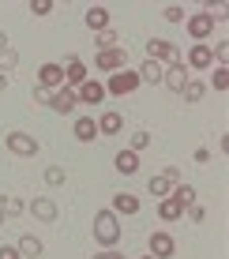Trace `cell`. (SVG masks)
<instances>
[{
  "label": "cell",
  "mask_w": 229,
  "mask_h": 259,
  "mask_svg": "<svg viewBox=\"0 0 229 259\" xmlns=\"http://www.w3.org/2000/svg\"><path fill=\"white\" fill-rule=\"evenodd\" d=\"M86 26H90V30H109V12H105V8H86Z\"/></svg>",
  "instance_id": "cell-22"
},
{
  "label": "cell",
  "mask_w": 229,
  "mask_h": 259,
  "mask_svg": "<svg viewBox=\"0 0 229 259\" xmlns=\"http://www.w3.org/2000/svg\"><path fill=\"white\" fill-rule=\"evenodd\" d=\"M79 83H86V64L72 53V57H68V64H64V87H72V91H75Z\"/></svg>",
  "instance_id": "cell-15"
},
{
  "label": "cell",
  "mask_w": 229,
  "mask_h": 259,
  "mask_svg": "<svg viewBox=\"0 0 229 259\" xmlns=\"http://www.w3.org/2000/svg\"><path fill=\"white\" fill-rule=\"evenodd\" d=\"M169 188H173V184L165 181L162 173H158V177H151V181H147V192H151V195H158V199H169Z\"/></svg>",
  "instance_id": "cell-25"
},
{
  "label": "cell",
  "mask_w": 229,
  "mask_h": 259,
  "mask_svg": "<svg viewBox=\"0 0 229 259\" xmlns=\"http://www.w3.org/2000/svg\"><path fill=\"white\" fill-rule=\"evenodd\" d=\"M147 147H151V132H135V136H131V147H128V150H135V154H139V150H147Z\"/></svg>",
  "instance_id": "cell-32"
},
{
  "label": "cell",
  "mask_w": 229,
  "mask_h": 259,
  "mask_svg": "<svg viewBox=\"0 0 229 259\" xmlns=\"http://www.w3.org/2000/svg\"><path fill=\"white\" fill-rule=\"evenodd\" d=\"M139 87V75L135 71H128V68H120V71H113V79L105 83V94H117V98H124V94H131Z\"/></svg>",
  "instance_id": "cell-6"
},
{
  "label": "cell",
  "mask_w": 229,
  "mask_h": 259,
  "mask_svg": "<svg viewBox=\"0 0 229 259\" xmlns=\"http://www.w3.org/2000/svg\"><path fill=\"white\" fill-rule=\"evenodd\" d=\"M72 132H75L79 143H94V139H98V120H94V117H79Z\"/></svg>",
  "instance_id": "cell-18"
},
{
  "label": "cell",
  "mask_w": 229,
  "mask_h": 259,
  "mask_svg": "<svg viewBox=\"0 0 229 259\" xmlns=\"http://www.w3.org/2000/svg\"><path fill=\"white\" fill-rule=\"evenodd\" d=\"M196 162H199V165H207V162H210V150H207V147H199V150H196Z\"/></svg>",
  "instance_id": "cell-39"
},
{
  "label": "cell",
  "mask_w": 229,
  "mask_h": 259,
  "mask_svg": "<svg viewBox=\"0 0 229 259\" xmlns=\"http://www.w3.org/2000/svg\"><path fill=\"white\" fill-rule=\"evenodd\" d=\"M4 49H8V34L0 30V53H4Z\"/></svg>",
  "instance_id": "cell-40"
},
{
  "label": "cell",
  "mask_w": 229,
  "mask_h": 259,
  "mask_svg": "<svg viewBox=\"0 0 229 259\" xmlns=\"http://www.w3.org/2000/svg\"><path fill=\"white\" fill-rule=\"evenodd\" d=\"M147 248H151L154 259H173V252H177V240L165 233V229H154V233L147 237Z\"/></svg>",
  "instance_id": "cell-7"
},
{
  "label": "cell",
  "mask_w": 229,
  "mask_h": 259,
  "mask_svg": "<svg viewBox=\"0 0 229 259\" xmlns=\"http://www.w3.org/2000/svg\"><path fill=\"white\" fill-rule=\"evenodd\" d=\"M180 94H184V102H199V98L207 94V83H203V79H188Z\"/></svg>",
  "instance_id": "cell-24"
},
{
  "label": "cell",
  "mask_w": 229,
  "mask_h": 259,
  "mask_svg": "<svg viewBox=\"0 0 229 259\" xmlns=\"http://www.w3.org/2000/svg\"><path fill=\"white\" fill-rule=\"evenodd\" d=\"M139 207H143V203H139L131 192H117V195H113V207H109V210L117 214V218H120V214H124V218H131V214H139Z\"/></svg>",
  "instance_id": "cell-14"
},
{
  "label": "cell",
  "mask_w": 229,
  "mask_h": 259,
  "mask_svg": "<svg viewBox=\"0 0 229 259\" xmlns=\"http://www.w3.org/2000/svg\"><path fill=\"white\" fill-rule=\"evenodd\" d=\"M180 214H184V210H180L173 199H162V203H158V218H162V222H177Z\"/></svg>",
  "instance_id": "cell-26"
},
{
  "label": "cell",
  "mask_w": 229,
  "mask_h": 259,
  "mask_svg": "<svg viewBox=\"0 0 229 259\" xmlns=\"http://www.w3.org/2000/svg\"><path fill=\"white\" fill-rule=\"evenodd\" d=\"M210 53H214V60H218V64L225 68V57H229V41L222 38V41H218V46H210Z\"/></svg>",
  "instance_id": "cell-34"
},
{
  "label": "cell",
  "mask_w": 229,
  "mask_h": 259,
  "mask_svg": "<svg viewBox=\"0 0 229 259\" xmlns=\"http://www.w3.org/2000/svg\"><path fill=\"white\" fill-rule=\"evenodd\" d=\"M147 60H154V64H162V68L180 64V49L173 46V41H165V38H151L147 41Z\"/></svg>",
  "instance_id": "cell-2"
},
{
  "label": "cell",
  "mask_w": 229,
  "mask_h": 259,
  "mask_svg": "<svg viewBox=\"0 0 229 259\" xmlns=\"http://www.w3.org/2000/svg\"><path fill=\"white\" fill-rule=\"evenodd\" d=\"M162 19H165V23H184V8L165 4V8H162Z\"/></svg>",
  "instance_id": "cell-29"
},
{
  "label": "cell",
  "mask_w": 229,
  "mask_h": 259,
  "mask_svg": "<svg viewBox=\"0 0 229 259\" xmlns=\"http://www.w3.org/2000/svg\"><path fill=\"white\" fill-rule=\"evenodd\" d=\"M38 87H45V91L64 87V64H41L38 68Z\"/></svg>",
  "instance_id": "cell-12"
},
{
  "label": "cell",
  "mask_w": 229,
  "mask_h": 259,
  "mask_svg": "<svg viewBox=\"0 0 229 259\" xmlns=\"http://www.w3.org/2000/svg\"><path fill=\"white\" fill-rule=\"evenodd\" d=\"M4 87H8V75H0V94H4Z\"/></svg>",
  "instance_id": "cell-41"
},
{
  "label": "cell",
  "mask_w": 229,
  "mask_h": 259,
  "mask_svg": "<svg viewBox=\"0 0 229 259\" xmlns=\"http://www.w3.org/2000/svg\"><path fill=\"white\" fill-rule=\"evenodd\" d=\"M188 218H192V222H203V218H207V210L199 207V203H192V207H188Z\"/></svg>",
  "instance_id": "cell-35"
},
{
  "label": "cell",
  "mask_w": 229,
  "mask_h": 259,
  "mask_svg": "<svg viewBox=\"0 0 229 259\" xmlns=\"http://www.w3.org/2000/svg\"><path fill=\"white\" fill-rule=\"evenodd\" d=\"M180 60H188L184 68H196V71H207L210 64H214V53H210V46H203V41H196L188 53H184Z\"/></svg>",
  "instance_id": "cell-8"
},
{
  "label": "cell",
  "mask_w": 229,
  "mask_h": 259,
  "mask_svg": "<svg viewBox=\"0 0 229 259\" xmlns=\"http://www.w3.org/2000/svg\"><path fill=\"white\" fill-rule=\"evenodd\" d=\"M184 83H188V68H184V60H180V64H169L162 71V87H169L173 94H180Z\"/></svg>",
  "instance_id": "cell-13"
},
{
  "label": "cell",
  "mask_w": 229,
  "mask_h": 259,
  "mask_svg": "<svg viewBox=\"0 0 229 259\" xmlns=\"http://www.w3.org/2000/svg\"><path fill=\"white\" fill-rule=\"evenodd\" d=\"M94 68H102V71H120V68H128V49H98L94 53Z\"/></svg>",
  "instance_id": "cell-4"
},
{
  "label": "cell",
  "mask_w": 229,
  "mask_h": 259,
  "mask_svg": "<svg viewBox=\"0 0 229 259\" xmlns=\"http://www.w3.org/2000/svg\"><path fill=\"white\" fill-rule=\"evenodd\" d=\"M15 64H19V53H15L12 46H8L4 53H0V75H8V71H12Z\"/></svg>",
  "instance_id": "cell-27"
},
{
  "label": "cell",
  "mask_w": 229,
  "mask_h": 259,
  "mask_svg": "<svg viewBox=\"0 0 229 259\" xmlns=\"http://www.w3.org/2000/svg\"><path fill=\"white\" fill-rule=\"evenodd\" d=\"M49 94L53 91H45V87H34V102H49Z\"/></svg>",
  "instance_id": "cell-38"
},
{
  "label": "cell",
  "mask_w": 229,
  "mask_h": 259,
  "mask_svg": "<svg viewBox=\"0 0 229 259\" xmlns=\"http://www.w3.org/2000/svg\"><path fill=\"white\" fill-rule=\"evenodd\" d=\"M0 259H23V255H19L15 244H4V248H0Z\"/></svg>",
  "instance_id": "cell-36"
},
{
  "label": "cell",
  "mask_w": 229,
  "mask_h": 259,
  "mask_svg": "<svg viewBox=\"0 0 229 259\" xmlns=\"http://www.w3.org/2000/svg\"><path fill=\"white\" fill-rule=\"evenodd\" d=\"M4 147L12 150V154H19V158H34L41 150V143L34 139V136H26V132H8L4 136Z\"/></svg>",
  "instance_id": "cell-3"
},
{
  "label": "cell",
  "mask_w": 229,
  "mask_h": 259,
  "mask_svg": "<svg viewBox=\"0 0 229 259\" xmlns=\"http://www.w3.org/2000/svg\"><path fill=\"white\" fill-rule=\"evenodd\" d=\"M162 64H154V60H143V64H139V83H151V87H162Z\"/></svg>",
  "instance_id": "cell-19"
},
{
  "label": "cell",
  "mask_w": 229,
  "mask_h": 259,
  "mask_svg": "<svg viewBox=\"0 0 229 259\" xmlns=\"http://www.w3.org/2000/svg\"><path fill=\"white\" fill-rule=\"evenodd\" d=\"M143 259H154V255H143Z\"/></svg>",
  "instance_id": "cell-43"
},
{
  "label": "cell",
  "mask_w": 229,
  "mask_h": 259,
  "mask_svg": "<svg viewBox=\"0 0 229 259\" xmlns=\"http://www.w3.org/2000/svg\"><path fill=\"white\" fill-rule=\"evenodd\" d=\"M210 83H214V91H229V68L218 64V68H214V79H210Z\"/></svg>",
  "instance_id": "cell-30"
},
{
  "label": "cell",
  "mask_w": 229,
  "mask_h": 259,
  "mask_svg": "<svg viewBox=\"0 0 229 259\" xmlns=\"http://www.w3.org/2000/svg\"><path fill=\"white\" fill-rule=\"evenodd\" d=\"M15 248H19V255H23V259H38V255H41V240L34 237V233H23Z\"/></svg>",
  "instance_id": "cell-21"
},
{
  "label": "cell",
  "mask_w": 229,
  "mask_h": 259,
  "mask_svg": "<svg viewBox=\"0 0 229 259\" xmlns=\"http://www.w3.org/2000/svg\"><path fill=\"white\" fill-rule=\"evenodd\" d=\"M75 105H79V98H75V91H72V87H60V91H53V94H49V109L64 113V117L75 109Z\"/></svg>",
  "instance_id": "cell-10"
},
{
  "label": "cell",
  "mask_w": 229,
  "mask_h": 259,
  "mask_svg": "<svg viewBox=\"0 0 229 259\" xmlns=\"http://www.w3.org/2000/svg\"><path fill=\"white\" fill-rule=\"evenodd\" d=\"M0 226H4V214H0Z\"/></svg>",
  "instance_id": "cell-42"
},
{
  "label": "cell",
  "mask_w": 229,
  "mask_h": 259,
  "mask_svg": "<svg viewBox=\"0 0 229 259\" xmlns=\"http://www.w3.org/2000/svg\"><path fill=\"white\" fill-rule=\"evenodd\" d=\"M117 41H120L117 30H102L98 34V49H117Z\"/></svg>",
  "instance_id": "cell-33"
},
{
  "label": "cell",
  "mask_w": 229,
  "mask_h": 259,
  "mask_svg": "<svg viewBox=\"0 0 229 259\" xmlns=\"http://www.w3.org/2000/svg\"><path fill=\"white\" fill-rule=\"evenodd\" d=\"M94 259H124V255H120V252H117V248H105V252H98V255H94Z\"/></svg>",
  "instance_id": "cell-37"
},
{
  "label": "cell",
  "mask_w": 229,
  "mask_h": 259,
  "mask_svg": "<svg viewBox=\"0 0 229 259\" xmlns=\"http://www.w3.org/2000/svg\"><path fill=\"white\" fill-rule=\"evenodd\" d=\"M214 23H218V19H214L210 12H196V15H188V19H184V30H188L196 41H203V38L214 34Z\"/></svg>",
  "instance_id": "cell-5"
},
{
  "label": "cell",
  "mask_w": 229,
  "mask_h": 259,
  "mask_svg": "<svg viewBox=\"0 0 229 259\" xmlns=\"http://www.w3.org/2000/svg\"><path fill=\"white\" fill-rule=\"evenodd\" d=\"M26 210H30L38 222H57V214H60V210H57V203L45 199V195H34V199L26 203Z\"/></svg>",
  "instance_id": "cell-11"
},
{
  "label": "cell",
  "mask_w": 229,
  "mask_h": 259,
  "mask_svg": "<svg viewBox=\"0 0 229 259\" xmlns=\"http://www.w3.org/2000/svg\"><path fill=\"white\" fill-rule=\"evenodd\" d=\"M75 98H79L83 105H94V109H98L102 98H105V83H98V79H86V83L75 87Z\"/></svg>",
  "instance_id": "cell-9"
},
{
  "label": "cell",
  "mask_w": 229,
  "mask_h": 259,
  "mask_svg": "<svg viewBox=\"0 0 229 259\" xmlns=\"http://www.w3.org/2000/svg\"><path fill=\"white\" fill-rule=\"evenodd\" d=\"M113 165H117V173L131 177V173H139V154H135V150H120V154L113 158Z\"/></svg>",
  "instance_id": "cell-20"
},
{
  "label": "cell",
  "mask_w": 229,
  "mask_h": 259,
  "mask_svg": "<svg viewBox=\"0 0 229 259\" xmlns=\"http://www.w3.org/2000/svg\"><path fill=\"white\" fill-rule=\"evenodd\" d=\"M64 181H68V173H64L60 165H49V169H45V184H49V188H60Z\"/></svg>",
  "instance_id": "cell-28"
},
{
  "label": "cell",
  "mask_w": 229,
  "mask_h": 259,
  "mask_svg": "<svg viewBox=\"0 0 229 259\" xmlns=\"http://www.w3.org/2000/svg\"><path fill=\"white\" fill-rule=\"evenodd\" d=\"M23 210H26V203L15 199V195H4V199H0V214H4V218H19Z\"/></svg>",
  "instance_id": "cell-23"
},
{
  "label": "cell",
  "mask_w": 229,
  "mask_h": 259,
  "mask_svg": "<svg viewBox=\"0 0 229 259\" xmlns=\"http://www.w3.org/2000/svg\"><path fill=\"white\" fill-rule=\"evenodd\" d=\"M94 240H98L102 248H117V240H120V218L113 210H98V214H94Z\"/></svg>",
  "instance_id": "cell-1"
},
{
  "label": "cell",
  "mask_w": 229,
  "mask_h": 259,
  "mask_svg": "<svg viewBox=\"0 0 229 259\" xmlns=\"http://www.w3.org/2000/svg\"><path fill=\"white\" fill-rule=\"evenodd\" d=\"M169 199L177 203L180 210H188L192 203H196V188H192V184H184V181H180V184H173V188H169Z\"/></svg>",
  "instance_id": "cell-17"
},
{
  "label": "cell",
  "mask_w": 229,
  "mask_h": 259,
  "mask_svg": "<svg viewBox=\"0 0 229 259\" xmlns=\"http://www.w3.org/2000/svg\"><path fill=\"white\" fill-rule=\"evenodd\" d=\"M53 12V0H30V15H38V19H45Z\"/></svg>",
  "instance_id": "cell-31"
},
{
  "label": "cell",
  "mask_w": 229,
  "mask_h": 259,
  "mask_svg": "<svg viewBox=\"0 0 229 259\" xmlns=\"http://www.w3.org/2000/svg\"><path fill=\"white\" fill-rule=\"evenodd\" d=\"M120 128H124V117L117 109H105L98 117V136H120Z\"/></svg>",
  "instance_id": "cell-16"
}]
</instances>
